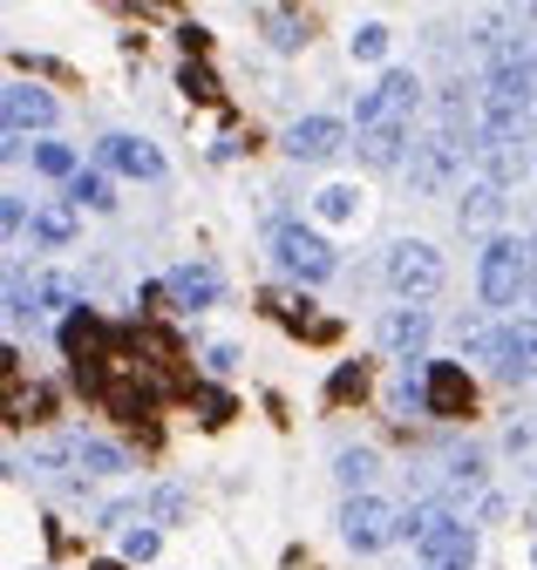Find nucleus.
Returning <instances> with one entry per match:
<instances>
[{
  "mask_svg": "<svg viewBox=\"0 0 537 570\" xmlns=\"http://www.w3.org/2000/svg\"><path fill=\"white\" fill-rule=\"evenodd\" d=\"M530 272H537V245L497 232V238L484 245V258H477V293H484V306H524Z\"/></svg>",
  "mask_w": 537,
  "mask_h": 570,
  "instance_id": "obj_1",
  "label": "nucleus"
},
{
  "mask_svg": "<svg viewBox=\"0 0 537 570\" xmlns=\"http://www.w3.org/2000/svg\"><path fill=\"white\" fill-rule=\"evenodd\" d=\"M442 278H449V265H442V252H436L429 238H394V245H388V285H394L409 306L436 299Z\"/></svg>",
  "mask_w": 537,
  "mask_h": 570,
  "instance_id": "obj_2",
  "label": "nucleus"
},
{
  "mask_svg": "<svg viewBox=\"0 0 537 570\" xmlns=\"http://www.w3.org/2000/svg\"><path fill=\"white\" fill-rule=\"evenodd\" d=\"M462 157H469V136L429 129V136H416V150H409V184L422 197H442L449 184H462Z\"/></svg>",
  "mask_w": 537,
  "mask_h": 570,
  "instance_id": "obj_3",
  "label": "nucleus"
},
{
  "mask_svg": "<svg viewBox=\"0 0 537 570\" xmlns=\"http://www.w3.org/2000/svg\"><path fill=\"white\" fill-rule=\"evenodd\" d=\"M273 258H280V272L300 278V285H320V278L341 272L333 245H326L313 225H300V218H280V225H273Z\"/></svg>",
  "mask_w": 537,
  "mask_h": 570,
  "instance_id": "obj_4",
  "label": "nucleus"
},
{
  "mask_svg": "<svg viewBox=\"0 0 537 570\" xmlns=\"http://www.w3.org/2000/svg\"><path fill=\"white\" fill-rule=\"evenodd\" d=\"M416 109H422V82L409 68H388V76L354 102V129H409Z\"/></svg>",
  "mask_w": 537,
  "mask_h": 570,
  "instance_id": "obj_5",
  "label": "nucleus"
},
{
  "mask_svg": "<svg viewBox=\"0 0 537 570\" xmlns=\"http://www.w3.org/2000/svg\"><path fill=\"white\" fill-rule=\"evenodd\" d=\"M341 537H348V550H381V543L401 537V510L381 503V495H348L341 503Z\"/></svg>",
  "mask_w": 537,
  "mask_h": 570,
  "instance_id": "obj_6",
  "label": "nucleus"
},
{
  "mask_svg": "<svg viewBox=\"0 0 537 570\" xmlns=\"http://www.w3.org/2000/svg\"><path fill=\"white\" fill-rule=\"evenodd\" d=\"M96 157H102L116 177H137V184H157V177H164V157H157V142H144V136H123V129L96 142Z\"/></svg>",
  "mask_w": 537,
  "mask_h": 570,
  "instance_id": "obj_7",
  "label": "nucleus"
},
{
  "mask_svg": "<svg viewBox=\"0 0 537 570\" xmlns=\"http://www.w3.org/2000/svg\"><path fill=\"white\" fill-rule=\"evenodd\" d=\"M116 340H109V326L82 306V313H69V320H61V353H69V361H76V374L82 367H102V361H116V353H109Z\"/></svg>",
  "mask_w": 537,
  "mask_h": 570,
  "instance_id": "obj_8",
  "label": "nucleus"
},
{
  "mask_svg": "<svg viewBox=\"0 0 537 570\" xmlns=\"http://www.w3.org/2000/svg\"><path fill=\"white\" fill-rule=\"evenodd\" d=\"M422 563H429V570H469V563H477V530H469L462 517H442V523L422 537Z\"/></svg>",
  "mask_w": 537,
  "mask_h": 570,
  "instance_id": "obj_9",
  "label": "nucleus"
},
{
  "mask_svg": "<svg viewBox=\"0 0 537 570\" xmlns=\"http://www.w3.org/2000/svg\"><path fill=\"white\" fill-rule=\"evenodd\" d=\"M477 407V381L462 374V361H429V414L436 421H456Z\"/></svg>",
  "mask_w": 537,
  "mask_h": 570,
  "instance_id": "obj_10",
  "label": "nucleus"
},
{
  "mask_svg": "<svg viewBox=\"0 0 537 570\" xmlns=\"http://www.w3.org/2000/svg\"><path fill=\"white\" fill-rule=\"evenodd\" d=\"M341 142H348L341 116H300V122L286 129V157H293V164H326Z\"/></svg>",
  "mask_w": 537,
  "mask_h": 570,
  "instance_id": "obj_11",
  "label": "nucleus"
},
{
  "mask_svg": "<svg viewBox=\"0 0 537 570\" xmlns=\"http://www.w3.org/2000/svg\"><path fill=\"white\" fill-rule=\"evenodd\" d=\"M497 374L510 381H537V320H504L497 326Z\"/></svg>",
  "mask_w": 537,
  "mask_h": 570,
  "instance_id": "obj_12",
  "label": "nucleus"
},
{
  "mask_svg": "<svg viewBox=\"0 0 537 570\" xmlns=\"http://www.w3.org/2000/svg\"><path fill=\"white\" fill-rule=\"evenodd\" d=\"M0 116H8V136H28V129H48L55 122V96L35 89V82H14L0 96Z\"/></svg>",
  "mask_w": 537,
  "mask_h": 570,
  "instance_id": "obj_13",
  "label": "nucleus"
},
{
  "mask_svg": "<svg viewBox=\"0 0 537 570\" xmlns=\"http://www.w3.org/2000/svg\"><path fill=\"white\" fill-rule=\"evenodd\" d=\"M164 285H170V306H184V313H205V306H218V272L212 265H170L164 272Z\"/></svg>",
  "mask_w": 537,
  "mask_h": 570,
  "instance_id": "obj_14",
  "label": "nucleus"
},
{
  "mask_svg": "<svg viewBox=\"0 0 537 570\" xmlns=\"http://www.w3.org/2000/svg\"><path fill=\"white\" fill-rule=\"evenodd\" d=\"M456 225L462 232H497L504 225V190L484 184V177H469L462 184V204H456Z\"/></svg>",
  "mask_w": 537,
  "mask_h": 570,
  "instance_id": "obj_15",
  "label": "nucleus"
},
{
  "mask_svg": "<svg viewBox=\"0 0 537 570\" xmlns=\"http://www.w3.org/2000/svg\"><path fill=\"white\" fill-rule=\"evenodd\" d=\"M28 232H35L48 252H69V245H76V232H82V210H76L69 197H48V204L35 210V225H28Z\"/></svg>",
  "mask_w": 537,
  "mask_h": 570,
  "instance_id": "obj_16",
  "label": "nucleus"
},
{
  "mask_svg": "<svg viewBox=\"0 0 537 570\" xmlns=\"http://www.w3.org/2000/svg\"><path fill=\"white\" fill-rule=\"evenodd\" d=\"M422 340H429V313H422V306L381 313V346H388V353H409V361H422Z\"/></svg>",
  "mask_w": 537,
  "mask_h": 570,
  "instance_id": "obj_17",
  "label": "nucleus"
},
{
  "mask_svg": "<svg viewBox=\"0 0 537 570\" xmlns=\"http://www.w3.org/2000/svg\"><path fill=\"white\" fill-rule=\"evenodd\" d=\"M354 150H361V164H374V170H394V164H409L416 136H409V129H361V136H354Z\"/></svg>",
  "mask_w": 537,
  "mask_h": 570,
  "instance_id": "obj_18",
  "label": "nucleus"
},
{
  "mask_svg": "<svg viewBox=\"0 0 537 570\" xmlns=\"http://www.w3.org/2000/svg\"><path fill=\"white\" fill-rule=\"evenodd\" d=\"M442 495H449V503H469V495H477V503H484V455H477V449H462V455H449Z\"/></svg>",
  "mask_w": 537,
  "mask_h": 570,
  "instance_id": "obj_19",
  "label": "nucleus"
},
{
  "mask_svg": "<svg viewBox=\"0 0 537 570\" xmlns=\"http://www.w3.org/2000/svg\"><path fill=\"white\" fill-rule=\"evenodd\" d=\"M258 28H265V41H273L280 55H293V48H306V14L300 8H258Z\"/></svg>",
  "mask_w": 537,
  "mask_h": 570,
  "instance_id": "obj_20",
  "label": "nucleus"
},
{
  "mask_svg": "<svg viewBox=\"0 0 537 570\" xmlns=\"http://www.w3.org/2000/svg\"><path fill=\"white\" fill-rule=\"evenodd\" d=\"M265 306H273L293 333H306V340H333V333H341V326H333V320H320L306 299H293V293H265Z\"/></svg>",
  "mask_w": 537,
  "mask_h": 570,
  "instance_id": "obj_21",
  "label": "nucleus"
},
{
  "mask_svg": "<svg viewBox=\"0 0 537 570\" xmlns=\"http://www.w3.org/2000/svg\"><path fill=\"white\" fill-rule=\"evenodd\" d=\"M394 414H429V361L394 367Z\"/></svg>",
  "mask_w": 537,
  "mask_h": 570,
  "instance_id": "obj_22",
  "label": "nucleus"
},
{
  "mask_svg": "<svg viewBox=\"0 0 537 570\" xmlns=\"http://www.w3.org/2000/svg\"><path fill=\"white\" fill-rule=\"evenodd\" d=\"M61 197H69L76 210H116V184H109L102 170H76V177H69V190H61Z\"/></svg>",
  "mask_w": 537,
  "mask_h": 570,
  "instance_id": "obj_23",
  "label": "nucleus"
},
{
  "mask_svg": "<svg viewBox=\"0 0 537 570\" xmlns=\"http://www.w3.org/2000/svg\"><path fill=\"white\" fill-rule=\"evenodd\" d=\"M76 469H89V475H123V469H129V455H123L116 442H96V435H76Z\"/></svg>",
  "mask_w": 537,
  "mask_h": 570,
  "instance_id": "obj_24",
  "label": "nucleus"
},
{
  "mask_svg": "<svg viewBox=\"0 0 537 570\" xmlns=\"http://www.w3.org/2000/svg\"><path fill=\"white\" fill-rule=\"evenodd\" d=\"M333 475L348 482V495H368V482H374V455H368V449H341V462H333Z\"/></svg>",
  "mask_w": 537,
  "mask_h": 570,
  "instance_id": "obj_25",
  "label": "nucleus"
},
{
  "mask_svg": "<svg viewBox=\"0 0 537 570\" xmlns=\"http://www.w3.org/2000/svg\"><path fill=\"white\" fill-rule=\"evenodd\" d=\"M35 299H41L48 313H61V320H69V313H82V306H76V299H82V293H76V278H61V272L35 285Z\"/></svg>",
  "mask_w": 537,
  "mask_h": 570,
  "instance_id": "obj_26",
  "label": "nucleus"
},
{
  "mask_svg": "<svg viewBox=\"0 0 537 570\" xmlns=\"http://www.w3.org/2000/svg\"><path fill=\"white\" fill-rule=\"evenodd\" d=\"M177 89H184L191 102H218V96H225V89H218V76H212L205 61H184V68H177Z\"/></svg>",
  "mask_w": 537,
  "mask_h": 570,
  "instance_id": "obj_27",
  "label": "nucleus"
},
{
  "mask_svg": "<svg viewBox=\"0 0 537 570\" xmlns=\"http://www.w3.org/2000/svg\"><path fill=\"white\" fill-rule=\"evenodd\" d=\"M354 204H361V197H354V184H326V190L313 197V210H320L326 225H348V218H354Z\"/></svg>",
  "mask_w": 537,
  "mask_h": 570,
  "instance_id": "obj_28",
  "label": "nucleus"
},
{
  "mask_svg": "<svg viewBox=\"0 0 537 570\" xmlns=\"http://www.w3.org/2000/svg\"><path fill=\"white\" fill-rule=\"evenodd\" d=\"M150 517H157V523H184V517H191V495H184L177 482L150 489Z\"/></svg>",
  "mask_w": 537,
  "mask_h": 570,
  "instance_id": "obj_29",
  "label": "nucleus"
},
{
  "mask_svg": "<svg viewBox=\"0 0 537 570\" xmlns=\"http://www.w3.org/2000/svg\"><path fill=\"white\" fill-rule=\"evenodd\" d=\"M35 170H48V177H76L82 164H76L69 142H35Z\"/></svg>",
  "mask_w": 537,
  "mask_h": 570,
  "instance_id": "obj_30",
  "label": "nucleus"
},
{
  "mask_svg": "<svg viewBox=\"0 0 537 570\" xmlns=\"http://www.w3.org/2000/svg\"><path fill=\"white\" fill-rule=\"evenodd\" d=\"M456 346L462 353H484V361H497V333L484 320H456Z\"/></svg>",
  "mask_w": 537,
  "mask_h": 570,
  "instance_id": "obj_31",
  "label": "nucleus"
},
{
  "mask_svg": "<svg viewBox=\"0 0 537 570\" xmlns=\"http://www.w3.org/2000/svg\"><path fill=\"white\" fill-rule=\"evenodd\" d=\"M326 394H333V401H361V394H368V367H361V361H348L341 374L326 381Z\"/></svg>",
  "mask_w": 537,
  "mask_h": 570,
  "instance_id": "obj_32",
  "label": "nucleus"
},
{
  "mask_svg": "<svg viewBox=\"0 0 537 570\" xmlns=\"http://www.w3.org/2000/svg\"><path fill=\"white\" fill-rule=\"evenodd\" d=\"M157 543H164V537H157L150 523H144V530H123V563H150Z\"/></svg>",
  "mask_w": 537,
  "mask_h": 570,
  "instance_id": "obj_33",
  "label": "nucleus"
},
{
  "mask_svg": "<svg viewBox=\"0 0 537 570\" xmlns=\"http://www.w3.org/2000/svg\"><path fill=\"white\" fill-rule=\"evenodd\" d=\"M510 455H517V469H530V482H537V421L510 428Z\"/></svg>",
  "mask_w": 537,
  "mask_h": 570,
  "instance_id": "obj_34",
  "label": "nucleus"
},
{
  "mask_svg": "<svg viewBox=\"0 0 537 570\" xmlns=\"http://www.w3.org/2000/svg\"><path fill=\"white\" fill-rule=\"evenodd\" d=\"M177 41H184V61H205V48H212V28H205V21H177Z\"/></svg>",
  "mask_w": 537,
  "mask_h": 570,
  "instance_id": "obj_35",
  "label": "nucleus"
},
{
  "mask_svg": "<svg viewBox=\"0 0 537 570\" xmlns=\"http://www.w3.org/2000/svg\"><path fill=\"white\" fill-rule=\"evenodd\" d=\"M381 55H388V28H381V21H368V28L354 35V61H381Z\"/></svg>",
  "mask_w": 537,
  "mask_h": 570,
  "instance_id": "obj_36",
  "label": "nucleus"
},
{
  "mask_svg": "<svg viewBox=\"0 0 537 570\" xmlns=\"http://www.w3.org/2000/svg\"><path fill=\"white\" fill-rule=\"evenodd\" d=\"M238 150H245V129H238V122H225V129H218V142H212V157H218V164H232Z\"/></svg>",
  "mask_w": 537,
  "mask_h": 570,
  "instance_id": "obj_37",
  "label": "nucleus"
},
{
  "mask_svg": "<svg viewBox=\"0 0 537 570\" xmlns=\"http://www.w3.org/2000/svg\"><path fill=\"white\" fill-rule=\"evenodd\" d=\"M28 299H35V293L21 285V272H8V320H28V313H35Z\"/></svg>",
  "mask_w": 537,
  "mask_h": 570,
  "instance_id": "obj_38",
  "label": "nucleus"
},
{
  "mask_svg": "<svg viewBox=\"0 0 537 570\" xmlns=\"http://www.w3.org/2000/svg\"><path fill=\"white\" fill-rule=\"evenodd\" d=\"M197 407H205V421H212V428H218V421H232V394H218V387H212V394H197Z\"/></svg>",
  "mask_w": 537,
  "mask_h": 570,
  "instance_id": "obj_39",
  "label": "nucleus"
},
{
  "mask_svg": "<svg viewBox=\"0 0 537 570\" xmlns=\"http://www.w3.org/2000/svg\"><path fill=\"white\" fill-rule=\"evenodd\" d=\"M0 225H8V238H21V225H35V218L21 210V197H8V204H0Z\"/></svg>",
  "mask_w": 537,
  "mask_h": 570,
  "instance_id": "obj_40",
  "label": "nucleus"
},
{
  "mask_svg": "<svg viewBox=\"0 0 537 570\" xmlns=\"http://www.w3.org/2000/svg\"><path fill=\"white\" fill-rule=\"evenodd\" d=\"M205 367H212V374H232V367H238V353H232V346H212V353H205Z\"/></svg>",
  "mask_w": 537,
  "mask_h": 570,
  "instance_id": "obj_41",
  "label": "nucleus"
},
{
  "mask_svg": "<svg viewBox=\"0 0 537 570\" xmlns=\"http://www.w3.org/2000/svg\"><path fill=\"white\" fill-rule=\"evenodd\" d=\"M137 299H144V306L157 313V306H170V285H164V278H150V285H144V293H137Z\"/></svg>",
  "mask_w": 537,
  "mask_h": 570,
  "instance_id": "obj_42",
  "label": "nucleus"
},
{
  "mask_svg": "<svg viewBox=\"0 0 537 570\" xmlns=\"http://www.w3.org/2000/svg\"><path fill=\"white\" fill-rule=\"evenodd\" d=\"M524 306H530V320H537V272H530V293H524Z\"/></svg>",
  "mask_w": 537,
  "mask_h": 570,
  "instance_id": "obj_43",
  "label": "nucleus"
},
{
  "mask_svg": "<svg viewBox=\"0 0 537 570\" xmlns=\"http://www.w3.org/2000/svg\"><path fill=\"white\" fill-rule=\"evenodd\" d=\"M530 557H537V550H530Z\"/></svg>",
  "mask_w": 537,
  "mask_h": 570,
  "instance_id": "obj_44",
  "label": "nucleus"
}]
</instances>
